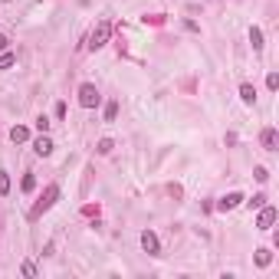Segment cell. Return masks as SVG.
<instances>
[{"instance_id": "obj_21", "label": "cell", "mask_w": 279, "mask_h": 279, "mask_svg": "<svg viewBox=\"0 0 279 279\" xmlns=\"http://www.w3.org/2000/svg\"><path fill=\"white\" fill-rule=\"evenodd\" d=\"M36 128H40V131H50V118L40 115V118H36Z\"/></svg>"}, {"instance_id": "obj_14", "label": "cell", "mask_w": 279, "mask_h": 279, "mask_svg": "<svg viewBox=\"0 0 279 279\" xmlns=\"http://www.w3.org/2000/svg\"><path fill=\"white\" fill-rule=\"evenodd\" d=\"M7 194H10V174L0 171V197H7Z\"/></svg>"}, {"instance_id": "obj_3", "label": "cell", "mask_w": 279, "mask_h": 279, "mask_svg": "<svg viewBox=\"0 0 279 279\" xmlns=\"http://www.w3.org/2000/svg\"><path fill=\"white\" fill-rule=\"evenodd\" d=\"M99 99H102V96H99V89L92 86V82L79 86V105H82V108H96V105H99Z\"/></svg>"}, {"instance_id": "obj_5", "label": "cell", "mask_w": 279, "mask_h": 279, "mask_svg": "<svg viewBox=\"0 0 279 279\" xmlns=\"http://www.w3.org/2000/svg\"><path fill=\"white\" fill-rule=\"evenodd\" d=\"M141 250H145V253H151V256H158V253H161L158 233H151V230H145V233H141Z\"/></svg>"}, {"instance_id": "obj_17", "label": "cell", "mask_w": 279, "mask_h": 279, "mask_svg": "<svg viewBox=\"0 0 279 279\" xmlns=\"http://www.w3.org/2000/svg\"><path fill=\"white\" fill-rule=\"evenodd\" d=\"M115 115H118V102H108L105 105V122H115Z\"/></svg>"}, {"instance_id": "obj_10", "label": "cell", "mask_w": 279, "mask_h": 279, "mask_svg": "<svg viewBox=\"0 0 279 279\" xmlns=\"http://www.w3.org/2000/svg\"><path fill=\"white\" fill-rule=\"evenodd\" d=\"M250 43H253V50H256V53L266 46V43H263V30H259V26H250Z\"/></svg>"}, {"instance_id": "obj_11", "label": "cell", "mask_w": 279, "mask_h": 279, "mask_svg": "<svg viewBox=\"0 0 279 279\" xmlns=\"http://www.w3.org/2000/svg\"><path fill=\"white\" fill-rule=\"evenodd\" d=\"M240 99H243L247 105H253V102H256V89L250 86V82H243V86H240Z\"/></svg>"}, {"instance_id": "obj_15", "label": "cell", "mask_w": 279, "mask_h": 279, "mask_svg": "<svg viewBox=\"0 0 279 279\" xmlns=\"http://www.w3.org/2000/svg\"><path fill=\"white\" fill-rule=\"evenodd\" d=\"M269 259H273V253H269L266 247H263V250H256V266H269Z\"/></svg>"}, {"instance_id": "obj_12", "label": "cell", "mask_w": 279, "mask_h": 279, "mask_svg": "<svg viewBox=\"0 0 279 279\" xmlns=\"http://www.w3.org/2000/svg\"><path fill=\"white\" fill-rule=\"evenodd\" d=\"M13 63H17V53H10V50H3V53H0V73H3V69H10Z\"/></svg>"}, {"instance_id": "obj_1", "label": "cell", "mask_w": 279, "mask_h": 279, "mask_svg": "<svg viewBox=\"0 0 279 279\" xmlns=\"http://www.w3.org/2000/svg\"><path fill=\"white\" fill-rule=\"evenodd\" d=\"M108 33H112V23H108V20H102V23L96 26V30L89 33V43H86V46L92 50V53H96V50H102V46L108 43Z\"/></svg>"}, {"instance_id": "obj_18", "label": "cell", "mask_w": 279, "mask_h": 279, "mask_svg": "<svg viewBox=\"0 0 279 279\" xmlns=\"http://www.w3.org/2000/svg\"><path fill=\"white\" fill-rule=\"evenodd\" d=\"M20 273H23V276H26V279H33V276H36V266H33L30 259H26V263H23V266H20Z\"/></svg>"}, {"instance_id": "obj_16", "label": "cell", "mask_w": 279, "mask_h": 279, "mask_svg": "<svg viewBox=\"0 0 279 279\" xmlns=\"http://www.w3.org/2000/svg\"><path fill=\"white\" fill-rule=\"evenodd\" d=\"M112 148H115V141H112V138H102V141L96 145V151H99V154H108Z\"/></svg>"}, {"instance_id": "obj_13", "label": "cell", "mask_w": 279, "mask_h": 279, "mask_svg": "<svg viewBox=\"0 0 279 279\" xmlns=\"http://www.w3.org/2000/svg\"><path fill=\"white\" fill-rule=\"evenodd\" d=\"M20 187H23V194H30V191H36V178H33V174H23V181H20Z\"/></svg>"}, {"instance_id": "obj_20", "label": "cell", "mask_w": 279, "mask_h": 279, "mask_svg": "<svg viewBox=\"0 0 279 279\" xmlns=\"http://www.w3.org/2000/svg\"><path fill=\"white\" fill-rule=\"evenodd\" d=\"M266 86L273 89V92H276V89H279V76H276V73H269V76H266Z\"/></svg>"}, {"instance_id": "obj_7", "label": "cell", "mask_w": 279, "mask_h": 279, "mask_svg": "<svg viewBox=\"0 0 279 279\" xmlns=\"http://www.w3.org/2000/svg\"><path fill=\"white\" fill-rule=\"evenodd\" d=\"M240 204H243V194L233 191V194H227V197L217 201V210H233V207H240Z\"/></svg>"}, {"instance_id": "obj_4", "label": "cell", "mask_w": 279, "mask_h": 279, "mask_svg": "<svg viewBox=\"0 0 279 279\" xmlns=\"http://www.w3.org/2000/svg\"><path fill=\"white\" fill-rule=\"evenodd\" d=\"M279 210L273 204H263L259 207V220H256V230H273V224H276Z\"/></svg>"}, {"instance_id": "obj_22", "label": "cell", "mask_w": 279, "mask_h": 279, "mask_svg": "<svg viewBox=\"0 0 279 279\" xmlns=\"http://www.w3.org/2000/svg\"><path fill=\"white\" fill-rule=\"evenodd\" d=\"M253 174H256V181H263V184L269 181V171H266V168H256V171H253Z\"/></svg>"}, {"instance_id": "obj_23", "label": "cell", "mask_w": 279, "mask_h": 279, "mask_svg": "<svg viewBox=\"0 0 279 279\" xmlns=\"http://www.w3.org/2000/svg\"><path fill=\"white\" fill-rule=\"evenodd\" d=\"M3 50H10V36H7V33H0V53H3Z\"/></svg>"}, {"instance_id": "obj_6", "label": "cell", "mask_w": 279, "mask_h": 279, "mask_svg": "<svg viewBox=\"0 0 279 279\" xmlns=\"http://www.w3.org/2000/svg\"><path fill=\"white\" fill-rule=\"evenodd\" d=\"M33 151H36V154H40V158H50V154H53V138H50V135H40V138L33 141Z\"/></svg>"}, {"instance_id": "obj_8", "label": "cell", "mask_w": 279, "mask_h": 279, "mask_svg": "<svg viewBox=\"0 0 279 279\" xmlns=\"http://www.w3.org/2000/svg\"><path fill=\"white\" fill-rule=\"evenodd\" d=\"M259 141H263V148H266V151H276V141H279L276 128H263V135H259Z\"/></svg>"}, {"instance_id": "obj_9", "label": "cell", "mask_w": 279, "mask_h": 279, "mask_svg": "<svg viewBox=\"0 0 279 279\" xmlns=\"http://www.w3.org/2000/svg\"><path fill=\"white\" fill-rule=\"evenodd\" d=\"M10 141H17V145L30 141V128H26V125H13L10 128Z\"/></svg>"}, {"instance_id": "obj_19", "label": "cell", "mask_w": 279, "mask_h": 279, "mask_svg": "<svg viewBox=\"0 0 279 279\" xmlns=\"http://www.w3.org/2000/svg\"><path fill=\"white\" fill-rule=\"evenodd\" d=\"M266 201H269V197H266V194H256V197H253V201H250V207H256V210H259V207H263V204H266Z\"/></svg>"}, {"instance_id": "obj_2", "label": "cell", "mask_w": 279, "mask_h": 279, "mask_svg": "<svg viewBox=\"0 0 279 279\" xmlns=\"http://www.w3.org/2000/svg\"><path fill=\"white\" fill-rule=\"evenodd\" d=\"M56 197H59V187H56V184H50V187L43 191V197H40V204H36V207L30 210V217H40V214H46V210H50V207L56 204Z\"/></svg>"}, {"instance_id": "obj_24", "label": "cell", "mask_w": 279, "mask_h": 279, "mask_svg": "<svg viewBox=\"0 0 279 279\" xmlns=\"http://www.w3.org/2000/svg\"><path fill=\"white\" fill-rule=\"evenodd\" d=\"M3 3H10V0H3Z\"/></svg>"}]
</instances>
